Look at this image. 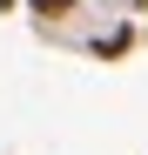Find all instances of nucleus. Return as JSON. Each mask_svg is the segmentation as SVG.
<instances>
[{"label":"nucleus","instance_id":"20e7f679","mask_svg":"<svg viewBox=\"0 0 148 155\" xmlns=\"http://www.w3.org/2000/svg\"><path fill=\"white\" fill-rule=\"evenodd\" d=\"M128 7H135V14H148V0H128Z\"/></svg>","mask_w":148,"mask_h":155},{"label":"nucleus","instance_id":"7ed1b4c3","mask_svg":"<svg viewBox=\"0 0 148 155\" xmlns=\"http://www.w3.org/2000/svg\"><path fill=\"white\" fill-rule=\"evenodd\" d=\"M14 7H20V0H0V14H14Z\"/></svg>","mask_w":148,"mask_h":155},{"label":"nucleus","instance_id":"f03ea898","mask_svg":"<svg viewBox=\"0 0 148 155\" xmlns=\"http://www.w3.org/2000/svg\"><path fill=\"white\" fill-rule=\"evenodd\" d=\"M27 14H40V20H67V14H81V0H27Z\"/></svg>","mask_w":148,"mask_h":155},{"label":"nucleus","instance_id":"f257e3e1","mask_svg":"<svg viewBox=\"0 0 148 155\" xmlns=\"http://www.w3.org/2000/svg\"><path fill=\"white\" fill-rule=\"evenodd\" d=\"M135 41H141V34H135V20H121L114 34L94 41V61H128V54H135Z\"/></svg>","mask_w":148,"mask_h":155}]
</instances>
